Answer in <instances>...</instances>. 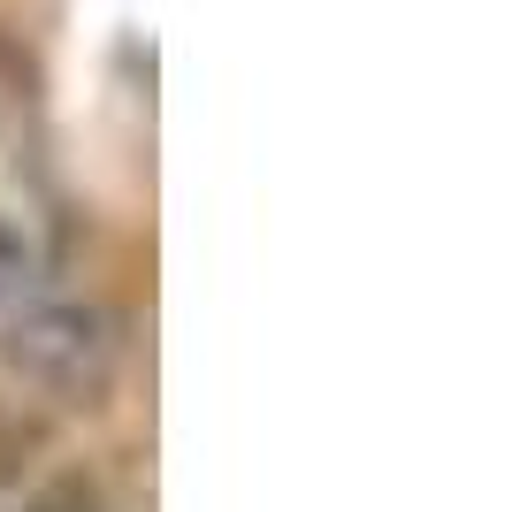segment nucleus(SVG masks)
I'll list each match as a JSON object with an SVG mask.
<instances>
[{
	"instance_id": "f257e3e1",
	"label": "nucleus",
	"mask_w": 512,
	"mask_h": 512,
	"mask_svg": "<svg viewBox=\"0 0 512 512\" xmlns=\"http://www.w3.org/2000/svg\"><path fill=\"white\" fill-rule=\"evenodd\" d=\"M23 268H31V253H23V237L8 230V222H0V291H8V283H16Z\"/></svg>"
}]
</instances>
